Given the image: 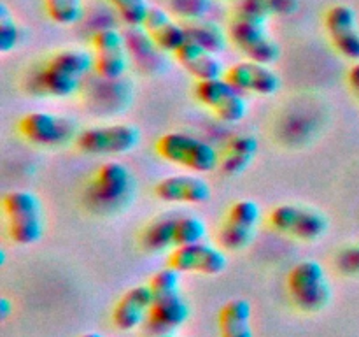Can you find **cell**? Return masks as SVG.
I'll use <instances>...</instances> for the list:
<instances>
[{
  "label": "cell",
  "mask_w": 359,
  "mask_h": 337,
  "mask_svg": "<svg viewBox=\"0 0 359 337\" xmlns=\"http://www.w3.org/2000/svg\"><path fill=\"white\" fill-rule=\"evenodd\" d=\"M269 16L237 9L228 25V35L235 48L248 60L272 65L279 60L280 46L269 34Z\"/></svg>",
  "instance_id": "obj_2"
},
{
  "label": "cell",
  "mask_w": 359,
  "mask_h": 337,
  "mask_svg": "<svg viewBox=\"0 0 359 337\" xmlns=\"http://www.w3.org/2000/svg\"><path fill=\"white\" fill-rule=\"evenodd\" d=\"M11 311H13V302H11L7 297L0 298V318L7 319L9 318Z\"/></svg>",
  "instance_id": "obj_34"
},
{
  "label": "cell",
  "mask_w": 359,
  "mask_h": 337,
  "mask_svg": "<svg viewBox=\"0 0 359 337\" xmlns=\"http://www.w3.org/2000/svg\"><path fill=\"white\" fill-rule=\"evenodd\" d=\"M269 220L273 230L300 241H318L328 230L325 213L300 204H280L273 207Z\"/></svg>",
  "instance_id": "obj_8"
},
{
  "label": "cell",
  "mask_w": 359,
  "mask_h": 337,
  "mask_svg": "<svg viewBox=\"0 0 359 337\" xmlns=\"http://www.w3.org/2000/svg\"><path fill=\"white\" fill-rule=\"evenodd\" d=\"M142 27L146 28L147 34L151 35V39L156 42V46L163 53L175 55L179 48L188 41L184 23L181 25L172 20L170 11H165L158 6H151Z\"/></svg>",
  "instance_id": "obj_19"
},
{
  "label": "cell",
  "mask_w": 359,
  "mask_h": 337,
  "mask_svg": "<svg viewBox=\"0 0 359 337\" xmlns=\"http://www.w3.org/2000/svg\"><path fill=\"white\" fill-rule=\"evenodd\" d=\"M241 2H242V0H241Z\"/></svg>",
  "instance_id": "obj_36"
},
{
  "label": "cell",
  "mask_w": 359,
  "mask_h": 337,
  "mask_svg": "<svg viewBox=\"0 0 359 337\" xmlns=\"http://www.w3.org/2000/svg\"><path fill=\"white\" fill-rule=\"evenodd\" d=\"M151 305H153V291L149 284H135L116 302L112 309V323L121 332L139 329L142 323H146Z\"/></svg>",
  "instance_id": "obj_18"
},
{
  "label": "cell",
  "mask_w": 359,
  "mask_h": 337,
  "mask_svg": "<svg viewBox=\"0 0 359 337\" xmlns=\"http://www.w3.org/2000/svg\"><path fill=\"white\" fill-rule=\"evenodd\" d=\"M91 70H95L91 53L79 48L60 49L32 74L28 90L41 97L67 98L79 90Z\"/></svg>",
  "instance_id": "obj_1"
},
{
  "label": "cell",
  "mask_w": 359,
  "mask_h": 337,
  "mask_svg": "<svg viewBox=\"0 0 359 337\" xmlns=\"http://www.w3.org/2000/svg\"><path fill=\"white\" fill-rule=\"evenodd\" d=\"M154 195L158 200L167 204H205L212 195V188L209 183L198 176L193 174H174L160 179L154 185Z\"/></svg>",
  "instance_id": "obj_16"
},
{
  "label": "cell",
  "mask_w": 359,
  "mask_h": 337,
  "mask_svg": "<svg viewBox=\"0 0 359 337\" xmlns=\"http://www.w3.org/2000/svg\"><path fill=\"white\" fill-rule=\"evenodd\" d=\"M207 225L195 214H182L175 218V248L205 241Z\"/></svg>",
  "instance_id": "obj_27"
},
{
  "label": "cell",
  "mask_w": 359,
  "mask_h": 337,
  "mask_svg": "<svg viewBox=\"0 0 359 337\" xmlns=\"http://www.w3.org/2000/svg\"><path fill=\"white\" fill-rule=\"evenodd\" d=\"M42 2L49 20L56 25L70 27L83 18V0H42Z\"/></svg>",
  "instance_id": "obj_26"
},
{
  "label": "cell",
  "mask_w": 359,
  "mask_h": 337,
  "mask_svg": "<svg viewBox=\"0 0 359 337\" xmlns=\"http://www.w3.org/2000/svg\"><path fill=\"white\" fill-rule=\"evenodd\" d=\"M168 265L179 272H196L205 276H217L228 267V256L223 248H216L209 242H195L188 246H177L168 251Z\"/></svg>",
  "instance_id": "obj_13"
},
{
  "label": "cell",
  "mask_w": 359,
  "mask_h": 337,
  "mask_svg": "<svg viewBox=\"0 0 359 337\" xmlns=\"http://www.w3.org/2000/svg\"><path fill=\"white\" fill-rule=\"evenodd\" d=\"M126 27H142L151 6L147 0H107Z\"/></svg>",
  "instance_id": "obj_29"
},
{
  "label": "cell",
  "mask_w": 359,
  "mask_h": 337,
  "mask_svg": "<svg viewBox=\"0 0 359 337\" xmlns=\"http://www.w3.org/2000/svg\"><path fill=\"white\" fill-rule=\"evenodd\" d=\"M189 318V305L181 293L153 297L146 330L153 337H172Z\"/></svg>",
  "instance_id": "obj_17"
},
{
  "label": "cell",
  "mask_w": 359,
  "mask_h": 337,
  "mask_svg": "<svg viewBox=\"0 0 359 337\" xmlns=\"http://www.w3.org/2000/svg\"><path fill=\"white\" fill-rule=\"evenodd\" d=\"M20 133L35 146L51 147L76 139V126L70 119L48 111H32L20 119Z\"/></svg>",
  "instance_id": "obj_12"
},
{
  "label": "cell",
  "mask_w": 359,
  "mask_h": 337,
  "mask_svg": "<svg viewBox=\"0 0 359 337\" xmlns=\"http://www.w3.org/2000/svg\"><path fill=\"white\" fill-rule=\"evenodd\" d=\"M259 220L262 209L255 200L241 199L231 204L217 234L221 248L224 251H241L248 248L255 241Z\"/></svg>",
  "instance_id": "obj_11"
},
{
  "label": "cell",
  "mask_w": 359,
  "mask_h": 337,
  "mask_svg": "<svg viewBox=\"0 0 359 337\" xmlns=\"http://www.w3.org/2000/svg\"><path fill=\"white\" fill-rule=\"evenodd\" d=\"M76 146L86 154H125L140 143V130L133 123L95 125L81 130Z\"/></svg>",
  "instance_id": "obj_7"
},
{
  "label": "cell",
  "mask_w": 359,
  "mask_h": 337,
  "mask_svg": "<svg viewBox=\"0 0 359 337\" xmlns=\"http://www.w3.org/2000/svg\"><path fill=\"white\" fill-rule=\"evenodd\" d=\"M95 72L104 81H119L130 67V51L125 32L105 27L93 34Z\"/></svg>",
  "instance_id": "obj_10"
},
{
  "label": "cell",
  "mask_w": 359,
  "mask_h": 337,
  "mask_svg": "<svg viewBox=\"0 0 359 337\" xmlns=\"http://www.w3.org/2000/svg\"><path fill=\"white\" fill-rule=\"evenodd\" d=\"M181 274L174 267L167 265L154 272L149 279V288L153 291V297H163V295L181 293Z\"/></svg>",
  "instance_id": "obj_30"
},
{
  "label": "cell",
  "mask_w": 359,
  "mask_h": 337,
  "mask_svg": "<svg viewBox=\"0 0 359 337\" xmlns=\"http://www.w3.org/2000/svg\"><path fill=\"white\" fill-rule=\"evenodd\" d=\"M21 41V28L14 20L9 6L6 2L0 4V53L13 51L18 48Z\"/></svg>",
  "instance_id": "obj_28"
},
{
  "label": "cell",
  "mask_w": 359,
  "mask_h": 337,
  "mask_svg": "<svg viewBox=\"0 0 359 337\" xmlns=\"http://www.w3.org/2000/svg\"><path fill=\"white\" fill-rule=\"evenodd\" d=\"M325 28L333 48L346 58L359 62L358 14L347 4H337L325 14Z\"/></svg>",
  "instance_id": "obj_15"
},
{
  "label": "cell",
  "mask_w": 359,
  "mask_h": 337,
  "mask_svg": "<svg viewBox=\"0 0 359 337\" xmlns=\"http://www.w3.org/2000/svg\"><path fill=\"white\" fill-rule=\"evenodd\" d=\"M212 7V0H168V11L184 21L203 20Z\"/></svg>",
  "instance_id": "obj_31"
},
{
  "label": "cell",
  "mask_w": 359,
  "mask_h": 337,
  "mask_svg": "<svg viewBox=\"0 0 359 337\" xmlns=\"http://www.w3.org/2000/svg\"><path fill=\"white\" fill-rule=\"evenodd\" d=\"M291 300L304 312H319L332 300V286L325 269L316 260H302L287 274Z\"/></svg>",
  "instance_id": "obj_6"
},
{
  "label": "cell",
  "mask_w": 359,
  "mask_h": 337,
  "mask_svg": "<svg viewBox=\"0 0 359 337\" xmlns=\"http://www.w3.org/2000/svg\"><path fill=\"white\" fill-rule=\"evenodd\" d=\"M195 98L223 123H238L248 114V98L224 77L196 81Z\"/></svg>",
  "instance_id": "obj_9"
},
{
  "label": "cell",
  "mask_w": 359,
  "mask_h": 337,
  "mask_svg": "<svg viewBox=\"0 0 359 337\" xmlns=\"http://www.w3.org/2000/svg\"><path fill=\"white\" fill-rule=\"evenodd\" d=\"M270 14H279V16H290L298 11V0H266Z\"/></svg>",
  "instance_id": "obj_32"
},
{
  "label": "cell",
  "mask_w": 359,
  "mask_h": 337,
  "mask_svg": "<svg viewBox=\"0 0 359 337\" xmlns=\"http://www.w3.org/2000/svg\"><path fill=\"white\" fill-rule=\"evenodd\" d=\"M221 337H255L252 330V308L245 298H231L217 315Z\"/></svg>",
  "instance_id": "obj_23"
},
{
  "label": "cell",
  "mask_w": 359,
  "mask_h": 337,
  "mask_svg": "<svg viewBox=\"0 0 359 337\" xmlns=\"http://www.w3.org/2000/svg\"><path fill=\"white\" fill-rule=\"evenodd\" d=\"M79 337H104V336H102L100 332H86V333H83V336H79Z\"/></svg>",
  "instance_id": "obj_35"
},
{
  "label": "cell",
  "mask_w": 359,
  "mask_h": 337,
  "mask_svg": "<svg viewBox=\"0 0 359 337\" xmlns=\"http://www.w3.org/2000/svg\"><path fill=\"white\" fill-rule=\"evenodd\" d=\"M156 151L165 161L205 174L219 165V153L207 140L188 132H167L156 140Z\"/></svg>",
  "instance_id": "obj_5"
},
{
  "label": "cell",
  "mask_w": 359,
  "mask_h": 337,
  "mask_svg": "<svg viewBox=\"0 0 359 337\" xmlns=\"http://www.w3.org/2000/svg\"><path fill=\"white\" fill-rule=\"evenodd\" d=\"M347 83H349L351 90L354 91V95L359 98V62L354 63L349 69V74H347Z\"/></svg>",
  "instance_id": "obj_33"
},
{
  "label": "cell",
  "mask_w": 359,
  "mask_h": 337,
  "mask_svg": "<svg viewBox=\"0 0 359 337\" xmlns=\"http://www.w3.org/2000/svg\"><path fill=\"white\" fill-rule=\"evenodd\" d=\"M175 218L163 216L149 221L140 234V246L147 253H165L175 248Z\"/></svg>",
  "instance_id": "obj_24"
},
{
  "label": "cell",
  "mask_w": 359,
  "mask_h": 337,
  "mask_svg": "<svg viewBox=\"0 0 359 337\" xmlns=\"http://www.w3.org/2000/svg\"><path fill=\"white\" fill-rule=\"evenodd\" d=\"M174 56L179 65L196 81L217 79V77H224V72H226L216 53L202 48L193 41H186Z\"/></svg>",
  "instance_id": "obj_20"
},
{
  "label": "cell",
  "mask_w": 359,
  "mask_h": 337,
  "mask_svg": "<svg viewBox=\"0 0 359 337\" xmlns=\"http://www.w3.org/2000/svg\"><path fill=\"white\" fill-rule=\"evenodd\" d=\"M11 239L20 246H32L44 235V206L30 190H11L2 199Z\"/></svg>",
  "instance_id": "obj_3"
},
{
  "label": "cell",
  "mask_w": 359,
  "mask_h": 337,
  "mask_svg": "<svg viewBox=\"0 0 359 337\" xmlns=\"http://www.w3.org/2000/svg\"><path fill=\"white\" fill-rule=\"evenodd\" d=\"M135 178L128 165L109 160L98 167L88 186V202L98 211H119L132 200Z\"/></svg>",
  "instance_id": "obj_4"
},
{
  "label": "cell",
  "mask_w": 359,
  "mask_h": 337,
  "mask_svg": "<svg viewBox=\"0 0 359 337\" xmlns=\"http://www.w3.org/2000/svg\"><path fill=\"white\" fill-rule=\"evenodd\" d=\"M126 46H128L130 58L137 63L140 70L147 74L160 72L167 65L165 55L156 46V42L151 39L144 27H128L125 32Z\"/></svg>",
  "instance_id": "obj_21"
},
{
  "label": "cell",
  "mask_w": 359,
  "mask_h": 337,
  "mask_svg": "<svg viewBox=\"0 0 359 337\" xmlns=\"http://www.w3.org/2000/svg\"><path fill=\"white\" fill-rule=\"evenodd\" d=\"M224 79L230 81L242 93L258 95V97H272L280 90L279 74L266 63L252 62V60H242L228 67Z\"/></svg>",
  "instance_id": "obj_14"
},
{
  "label": "cell",
  "mask_w": 359,
  "mask_h": 337,
  "mask_svg": "<svg viewBox=\"0 0 359 337\" xmlns=\"http://www.w3.org/2000/svg\"><path fill=\"white\" fill-rule=\"evenodd\" d=\"M184 28L188 41L196 42L198 46L216 53V55L223 53L226 49L228 41H230L228 30H224L216 21L207 20V18L195 21H184Z\"/></svg>",
  "instance_id": "obj_25"
},
{
  "label": "cell",
  "mask_w": 359,
  "mask_h": 337,
  "mask_svg": "<svg viewBox=\"0 0 359 337\" xmlns=\"http://www.w3.org/2000/svg\"><path fill=\"white\" fill-rule=\"evenodd\" d=\"M256 153H258V140L256 137L249 136V133H241V136L231 137L224 146L223 153L219 154V165L224 176L242 174L249 165L255 160Z\"/></svg>",
  "instance_id": "obj_22"
}]
</instances>
